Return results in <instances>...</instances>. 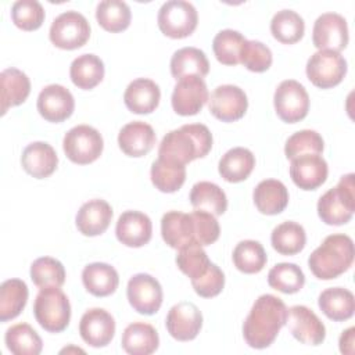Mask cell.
<instances>
[{
	"mask_svg": "<svg viewBox=\"0 0 355 355\" xmlns=\"http://www.w3.org/2000/svg\"><path fill=\"white\" fill-rule=\"evenodd\" d=\"M273 104L277 116L283 122L295 123L308 115L309 96L300 82L287 79L275 90Z\"/></svg>",
	"mask_w": 355,
	"mask_h": 355,
	"instance_id": "obj_10",
	"label": "cell"
},
{
	"mask_svg": "<svg viewBox=\"0 0 355 355\" xmlns=\"http://www.w3.org/2000/svg\"><path fill=\"white\" fill-rule=\"evenodd\" d=\"M255 166L254 154L244 147H234L226 151L218 165L219 175L229 183L245 180Z\"/></svg>",
	"mask_w": 355,
	"mask_h": 355,
	"instance_id": "obj_31",
	"label": "cell"
},
{
	"mask_svg": "<svg viewBox=\"0 0 355 355\" xmlns=\"http://www.w3.org/2000/svg\"><path fill=\"white\" fill-rule=\"evenodd\" d=\"M116 239L126 247L139 248L151 240V219L140 211H125L115 226Z\"/></svg>",
	"mask_w": 355,
	"mask_h": 355,
	"instance_id": "obj_20",
	"label": "cell"
},
{
	"mask_svg": "<svg viewBox=\"0 0 355 355\" xmlns=\"http://www.w3.org/2000/svg\"><path fill=\"white\" fill-rule=\"evenodd\" d=\"M151 182L162 193L178 191L186 180V166L183 164L158 158L151 165Z\"/></svg>",
	"mask_w": 355,
	"mask_h": 355,
	"instance_id": "obj_36",
	"label": "cell"
},
{
	"mask_svg": "<svg viewBox=\"0 0 355 355\" xmlns=\"http://www.w3.org/2000/svg\"><path fill=\"white\" fill-rule=\"evenodd\" d=\"M233 263L234 266L247 275L258 273L266 265L268 257L259 241L243 240L233 250Z\"/></svg>",
	"mask_w": 355,
	"mask_h": 355,
	"instance_id": "obj_41",
	"label": "cell"
},
{
	"mask_svg": "<svg viewBox=\"0 0 355 355\" xmlns=\"http://www.w3.org/2000/svg\"><path fill=\"white\" fill-rule=\"evenodd\" d=\"M324 148L322 136L316 130L304 129L293 133L284 146V154L288 159L304 154H320Z\"/></svg>",
	"mask_w": 355,
	"mask_h": 355,
	"instance_id": "obj_46",
	"label": "cell"
},
{
	"mask_svg": "<svg viewBox=\"0 0 355 355\" xmlns=\"http://www.w3.org/2000/svg\"><path fill=\"white\" fill-rule=\"evenodd\" d=\"M161 234L164 241L175 250H180L194 243L193 223L190 214L169 211L161 219Z\"/></svg>",
	"mask_w": 355,
	"mask_h": 355,
	"instance_id": "obj_25",
	"label": "cell"
},
{
	"mask_svg": "<svg viewBox=\"0 0 355 355\" xmlns=\"http://www.w3.org/2000/svg\"><path fill=\"white\" fill-rule=\"evenodd\" d=\"M272 247L282 255H295L305 247L306 234L304 227L293 220L277 225L270 234Z\"/></svg>",
	"mask_w": 355,
	"mask_h": 355,
	"instance_id": "obj_37",
	"label": "cell"
},
{
	"mask_svg": "<svg viewBox=\"0 0 355 355\" xmlns=\"http://www.w3.org/2000/svg\"><path fill=\"white\" fill-rule=\"evenodd\" d=\"M190 202L194 209L209 212L215 216L225 214L227 198L225 191L212 182H198L191 187Z\"/></svg>",
	"mask_w": 355,
	"mask_h": 355,
	"instance_id": "obj_34",
	"label": "cell"
},
{
	"mask_svg": "<svg viewBox=\"0 0 355 355\" xmlns=\"http://www.w3.org/2000/svg\"><path fill=\"white\" fill-rule=\"evenodd\" d=\"M82 282L90 294L96 297H107L118 288L119 276L114 266L104 262H93L83 268Z\"/></svg>",
	"mask_w": 355,
	"mask_h": 355,
	"instance_id": "obj_26",
	"label": "cell"
},
{
	"mask_svg": "<svg viewBox=\"0 0 355 355\" xmlns=\"http://www.w3.org/2000/svg\"><path fill=\"white\" fill-rule=\"evenodd\" d=\"M329 168L319 154H304L291 159L290 176L294 184L302 190H315L327 179Z\"/></svg>",
	"mask_w": 355,
	"mask_h": 355,
	"instance_id": "obj_19",
	"label": "cell"
},
{
	"mask_svg": "<svg viewBox=\"0 0 355 355\" xmlns=\"http://www.w3.org/2000/svg\"><path fill=\"white\" fill-rule=\"evenodd\" d=\"M31 279L39 288L61 287L65 282L64 265L51 257H42L31 265Z\"/></svg>",
	"mask_w": 355,
	"mask_h": 355,
	"instance_id": "obj_44",
	"label": "cell"
},
{
	"mask_svg": "<svg viewBox=\"0 0 355 355\" xmlns=\"http://www.w3.org/2000/svg\"><path fill=\"white\" fill-rule=\"evenodd\" d=\"M159 100V86L147 78H137L132 80L123 93L125 105L135 114H150L155 111Z\"/></svg>",
	"mask_w": 355,
	"mask_h": 355,
	"instance_id": "obj_23",
	"label": "cell"
},
{
	"mask_svg": "<svg viewBox=\"0 0 355 355\" xmlns=\"http://www.w3.org/2000/svg\"><path fill=\"white\" fill-rule=\"evenodd\" d=\"M132 12L129 6L121 0H103L97 4L96 19L98 25L112 33L122 32L130 25Z\"/></svg>",
	"mask_w": 355,
	"mask_h": 355,
	"instance_id": "obj_39",
	"label": "cell"
},
{
	"mask_svg": "<svg viewBox=\"0 0 355 355\" xmlns=\"http://www.w3.org/2000/svg\"><path fill=\"white\" fill-rule=\"evenodd\" d=\"M112 219V208L105 200L94 198L85 202L75 218L76 227L83 236L94 237L103 234Z\"/></svg>",
	"mask_w": 355,
	"mask_h": 355,
	"instance_id": "obj_21",
	"label": "cell"
},
{
	"mask_svg": "<svg viewBox=\"0 0 355 355\" xmlns=\"http://www.w3.org/2000/svg\"><path fill=\"white\" fill-rule=\"evenodd\" d=\"M194 291L204 298L216 297L225 286V275L215 263H211L208 270L198 279L191 280Z\"/></svg>",
	"mask_w": 355,
	"mask_h": 355,
	"instance_id": "obj_50",
	"label": "cell"
},
{
	"mask_svg": "<svg viewBox=\"0 0 355 355\" xmlns=\"http://www.w3.org/2000/svg\"><path fill=\"white\" fill-rule=\"evenodd\" d=\"M28 286L21 279H8L0 286V320L17 318L26 305Z\"/></svg>",
	"mask_w": 355,
	"mask_h": 355,
	"instance_id": "obj_35",
	"label": "cell"
},
{
	"mask_svg": "<svg viewBox=\"0 0 355 355\" xmlns=\"http://www.w3.org/2000/svg\"><path fill=\"white\" fill-rule=\"evenodd\" d=\"M104 141L97 129L89 125H78L69 129L62 140V148L69 161L78 165L94 162L103 153Z\"/></svg>",
	"mask_w": 355,
	"mask_h": 355,
	"instance_id": "obj_7",
	"label": "cell"
},
{
	"mask_svg": "<svg viewBox=\"0 0 355 355\" xmlns=\"http://www.w3.org/2000/svg\"><path fill=\"white\" fill-rule=\"evenodd\" d=\"M209 72V62L205 53L197 47H183L171 58V73L179 80L186 76L204 78Z\"/></svg>",
	"mask_w": 355,
	"mask_h": 355,
	"instance_id": "obj_32",
	"label": "cell"
},
{
	"mask_svg": "<svg viewBox=\"0 0 355 355\" xmlns=\"http://www.w3.org/2000/svg\"><path fill=\"white\" fill-rule=\"evenodd\" d=\"M212 262L208 259L207 252L202 245L193 243L179 250L176 255V265L182 273H184L190 280L201 277L209 268Z\"/></svg>",
	"mask_w": 355,
	"mask_h": 355,
	"instance_id": "obj_45",
	"label": "cell"
},
{
	"mask_svg": "<svg viewBox=\"0 0 355 355\" xmlns=\"http://www.w3.org/2000/svg\"><path fill=\"white\" fill-rule=\"evenodd\" d=\"M306 76L319 89H330L341 83L347 73V61L333 50H318L306 62Z\"/></svg>",
	"mask_w": 355,
	"mask_h": 355,
	"instance_id": "obj_9",
	"label": "cell"
},
{
	"mask_svg": "<svg viewBox=\"0 0 355 355\" xmlns=\"http://www.w3.org/2000/svg\"><path fill=\"white\" fill-rule=\"evenodd\" d=\"M354 178V173L341 176L337 186L319 198L318 215L326 225L340 226L351 220L355 211Z\"/></svg>",
	"mask_w": 355,
	"mask_h": 355,
	"instance_id": "obj_4",
	"label": "cell"
},
{
	"mask_svg": "<svg viewBox=\"0 0 355 355\" xmlns=\"http://www.w3.org/2000/svg\"><path fill=\"white\" fill-rule=\"evenodd\" d=\"M318 305L329 319L343 322L354 316L355 298L354 294L347 288L330 287L320 293Z\"/></svg>",
	"mask_w": 355,
	"mask_h": 355,
	"instance_id": "obj_30",
	"label": "cell"
},
{
	"mask_svg": "<svg viewBox=\"0 0 355 355\" xmlns=\"http://www.w3.org/2000/svg\"><path fill=\"white\" fill-rule=\"evenodd\" d=\"M248 100L243 89L234 85L218 86L209 98L211 114L222 122H234L244 116Z\"/></svg>",
	"mask_w": 355,
	"mask_h": 355,
	"instance_id": "obj_15",
	"label": "cell"
},
{
	"mask_svg": "<svg viewBox=\"0 0 355 355\" xmlns=\"http://www.w3.org/2000/svg\"><path fill=\"white\" fill-rule=\"evenodd\" d=\"M49 37L58 49L75 50L89 40L90 25L80 12L72 10L65 11L53 21Z\"/></svg>",
	"mask_w": 355,
	"mask_h": 355,
	"instance_id": "obj_8",
	"label": "cell"
},
{
	"mask_svg": "<svg viewBox=\"0 0 355 355\" xmlns=\"http://www.w3.org/2000/svg\"><path fill=\"white\" fill-rule=\"evenodd\" d=\"M159 31L172 39H183L190 36L198 22L196 7L184 0H169L164 3L158 11Z\"/></svg>",
	"mask_w": 355,
	"mask_h": 355,
	"instance_id": "obj_6",
	"label": "cell"
},
{
	"mask_svg": "<svg viewBox=\"0 0 355 355\" xmlns=\"http://www.w3.org/2000/svg\"><path fill=\"white\" fill-rule=\"evenodd\" d=\"M75 108L72 93L61 85H49L37 96V111L49 122H62L68 119Z\"/></svg>",
	"mask_w": 355,
	"mask_h": 355,
	"instance_id": "obj_18",
	"label": "cell"
},
{
	"mask_svg": "<svg viewBox=\"0 0 355 355\" xmlns=\"http://www.w3.org/2000/svg\"><path fill=\"white\" fill-rule=\"evenodd\" d=\"M354 337H355V327H349L341 333L340 341H338L341 354H347V355L354 354V343H355Z\"/></svg>",
	"mask_w": 355,
	"mask_h": 355,
	"instance_id": "obj_51",
	"label": "cell"
},
{
	"mask_svg": "<svg viewBox=\"0 0 355 355\" xmlns=\"http://www.w3.org/2000/svg\"><path fill=\"white\" fill-rule=\"evenodd\" d=\"M166 330L178 341L194 340L202 327L201 311L187 301L173 305L166 315Z\"/></svg>",
	"mask_w": 355,
	"mask_h": 355,
	"instance_id": "obj_16",
	"label": "cell"
},
{
	"mask_svg": "<svg viewBox=\"0 0 355 355\" xmlns=\"http://www.w3.org/2000/svg\"><path fill=\"white\" fill-rule=\"evenodd\" d=\"M354 254V241L349 236L343 233L330 234L309 255L308 266L315 277L331 280L351 268Z\"/></svg>",
	"mask_w": 355,
	"mask_h": 355,
	"instance_id": "obj_3",
	"label": "cell"
},
{
	"mask_svg": "<svg viewBox=\"0 0 355 355\" xmlns=\"http://www.w3.org/2000/svg\"><path fill=\"white\" fill-rule=\"evenodd\" d=\"M11 19L22 31L39 29L44 21L43 6L36 0H18L11 7Z\"/></svg>",
	"mask_w": 355,
	"mask_h": 355,
	"instance_id": "obj_47",
	"label": "cell"
},
{
	"mask_svg": "<svg viewBox=\"0 0 355 355\" xmlns=\"http://www.w3.org/2000/svg\"><path fill=\"white\" fill-rule=\"evenodd\" d=\"M36 322L49 333H61L71 320V304L60 287L40 288L33 304Z\"/></svg>",
	"mask_w": 355,
	"mask_h": 355,
	"instance_id": "obj_5",
	"label": "cell"
},
{
	"mask_svg": "<svg viewBox=\"0 0 355 355\" xmlns=\"http://www.w3.org/2000/svg\"><path fill=\"white\" fill-rule=\"evenodd\" d=\"M209 100L207 85L200 76H186L178 80L172 92V108L176 114L189 116L201 111Z\"/></svg>",
	"mask_w": 355,
	"mask_h": 355,
	"instance_id": "obj_13",
	"label": "cell"
},
{
	"mask_svg": "<svg viewBox=\"0 0 355 355\" xmlns=\"http://www.w3.org/2000/svg\"><path fill=\"white\" fill-rule=\"evenodd\" d=\"M254 204L261 214L277 215L288 204L287 187L277 179H265L254 189Z\"/></svg>",
	"mask_w": 355,
	"mask_h": 355,
	"instance_id": "obj_28",
	"label": "cell"
},
{
	"mask_svg": "<svg viewBox=\"0 0 355 355\" xmlns=\"http://www.w3.org/2000/svg\"><path fill=\"white\" fill-rule=\"evenodd\" d=\"M6 345L14 355H39L43 348L40 336L28 323H18L7 329Z\"/></svg>",
	"mask_w": 355,
	"mask_h": 355,
	"instance_id": "obj_38",
	"label": "cell"
},
{
	"mask_svg": "<svg viewBox=\"0 0 355 355\" xmlns=\"http://www.w3.org/2000/svg\"><path fill=\"white\" fill-rule=\"evenodd\" d=\"M273 61L270 49L258 40H247L241 49L240 64L248 71L265 72L270 68Z\"/></svg>",
	"mask_w": 355,
	"mask_h": 355,
	"instance_id": "obj_48",
	"label": "cell"
},
{
	"mask_svg": "<svg viewBox=\"0 0 355 355\" xmlns=\"http://www.w3.org/2000/svg\"><path fill=\"white\" fill-rule=\"evenodd\" d=\"M286 324L295 340L308 345H319L324 341L326 327L318 315L305 305H294L287 309Z\"/></svg>",
	"mask_w": 355,
	"mask_h": 355,
	"instance_id": "obj_14",
	"label": "cell"
},
{
	"mask_svg": "<svg viewBox=\"0 0 355 355\" xmlns=\"http://www.w3.org/2000/svg\"><path fill=\"white\" fill-rule=\"evenodd\" d=\"M247 39L237 31L223 29L216 33L212 42V50L216 60L223 65L240 64L241 49Z\"/></svg>",
	"mask_w": 355,
	"mask_h": 355,
	"instance_id": "obj_43",
	"label": "cell"
},
{
	"mask_svg": "<svg viewBox=\"0 0 355 355\" xmlns=\"http://www.w3.org/2000/svg\"><path fill=\"white\" fill-rule=\"evenodd\" d=\"M21 164L26 173L36 179L49 178L58 165L55 150L44 141L28 144L21 155Z\"/></svg>",
	"mask_w": 355,
	"mask_h": 355,
	"instance_id": "obj_22",
	"label": "cell"
},
{
	"mask_svg": "<svg viewBox=\"0 0 355 355\" xmlns=\"http://www.w3.org/2000/svg\"><path fill=\"white\" fill-rule=\"evenodd\" d=\"M122 348L130 355H150L159 345L157 330L143 322H135L126 326L122 333Z\"/></svg>",
	"mask_w": 355,
	"mask_h": 355,
	"instance_id": "obj_29",
	"label": "cell"
},
{
	"mask_svg": "<svg viewBox=\"0 0 355 355\" xmlns=\"http://www.w3.org/2000/svg\"><path fill=\"white\" fill-rule=\"evenodd\" d=\"M119 148L129 157H143L148 154L155 144L154 129L141 121L126 123L118 135Z\"/></svg>",
	"mask_w": 355,
	"mask_h": 355,
	"instance_id": "obj_24",
	"label": "cell"
},
{
	"mask_svg": "<svg viewBox=\"0 0 355 355\" xmlns=\"http://www.w3.org/2000/svg\"><path fill=\"white\" fill-rule=\"evenodd\" d=\"M1 87V115L8 108L22 104L31 93V80L22 71L17 68H7L0 73Z\"/></svg>",
	"mask_w": 355,
	"mask_h": 355,
	"instance_id": "obj_27",
	"label": "cell"
},
{
	"mask_svg": "<svg viewBox=\"0 0 355 355\" xmlns=\"http://www.w3.org/2000/svg\"><path fill=\"white\" fill-rule=\"evenodd\" d=\"M126 295L132 308L141 315H154L162 304V287L155 277L147 273L130 277Z\"/></svg>",
	"mask_w": 355,
	"mask_h": 355,
	"instance_id": "obj_11",
	"label": "cell"
},
{
	"mask_svg": "<svg viewBox=\"0 0 355 355\" xmlns=\"http://www.w3.org/2000/svg\"><path fill=\"white\" fill-rule=\"evenodd\" d=\"M270 32L273 37L284 44L300 42L305 32V24L300 14L293 10L277 11L270 21Z\"/></svg>",
	"mask_w": 355,
	"mask_h": 355,
	"instance_id": "obj_40",
	"label": "cell"
},
{
	"mask_svg": "<svg viewBox=\"0 0 355 355\" xmlns=\"http://www.w3.org/2000/svg\"><path fill=\"white\" fill-rule=\"evenodd\" d=\"M287 308L282 298L273 294L258 297L243 323V336L251 348L269 347L286 324Z\"/></svg>",
	"mask_w": 355,
	"mask_h": 355,
	"instance_id": "obj_1",
	"label": "cell"
},
{
	"mask_svg": "<svg viewBox=\"0 0 355 355\" xmlns=\"http://www.w3.org/2000/svg\"><path fill=\"white\" fill-rule=\"evenodd\" d=\"M268 284L284 294L298 293L305 284V276L295 263H276L268 273Z\"/></svg>",
	"mask_w": 355,
	"mask_h": 355,
	"instance_id": "obj_42",
	"label": "cell"
},
{
	"mask_svg": "<svg viewBox=\"0 0 355 355\" xmlns=\"http://www.w3.org/2000/svg\"><path fill=\"white\" fill-rule=\"evenodd\" d=\"M79 333L83 341L90 347H105L111 343L115 334V320L105 309L92 308L82 315Z\"/></svg>",
	"mask_w": 355,
	"mask_h": 355,
	"instance_id": "obj_17",
	"label": "cell"
},
{
	"mask_svg": "<svg viewBox=\"0 0 355 355\" xmlns=\"http://www.w3.org/2000/svg\"><path fill=\"white\" fill-rule=\"evenodd\" d=\"M72 83L83 90L96 87L104 78V64L94 54H82L76 57L69 68Z\"/></svg>",
	"mask_w": 355,
	"mask_h": 355,
	"instance_id": "obj_33",
	"label": "cell"
},
{
	"mask_svg": "<svg viewBox=\"0 0 355 355\" xmlns=\"http://www.w3.org/2000/svg\"><path fill=\"white\" fill-rule=\"evenodd\" d=\"M211 148L212 135L209 129L202 123H187L164 136L158 147V158L186 165L197 158H204Z\"/></svg>",
	"mask_w": 355,
	"mask_h": 355,
	"instance_id": "obj_2",
	"label": "cell"
},
{
	"mask_svg": "<svg viewBox=\"0 0 355 355\" xmlns=\"http://www.w3.org/2000/svg\"><path fill=\"white\" fill-rule=\"evenodd\" d=\"M193 223V236L194 243L200 245H211L219 239L220 227L215 215L205 211H193L190 214Z\"/></svg>",
	"mask_w": 355,
	"mask_h": 355,
	"instance_id": "obj_49",
	"label": "cell"
},
{
	"mask_svg": "<svg viewBox=\"0 0 355 355\" xmlns=\"http://www.w3.org/2000/svg\"><path fill=\"white\" fill-rule=\"evenodd\" d=\"M312 42L318 50L341 51L348 44V25L343 15L324 12L313 24Z\"/></svg>",
	"mask_w": 355,
	"mask_h": 355,
	"instance_id": "obj_12",
	"label": "cell"
}]
</instances>
